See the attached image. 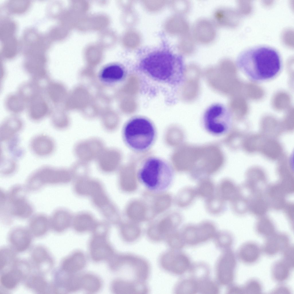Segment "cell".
<instances>
[{
    "label": "cell",
    "instance_id": "obj_1",
    "mask_svg": "<svg viewBox=\"0 0 294 294\" xmlns=\"http://www.w3.org/2000/svg\"><path fill=\"white\" fill-rule=\"evenodd\" d=\"M134 70L144 94L150 98L162 96L170 104L177 102L179 89L185 81V67L182 57L167 46L140 49Z\"/></svg>",
    "mask_w": 294,
    "mask_h": 294
},
{
    "label": "cell",
    "instance_id": "obj_2",
    "mask_svg": "<svg viewBox=\"0 0 294 294\" xmlns=\"http://www.w3.org/2000/svg\"><path fill=\"white\" fill-rule=\"evenodd\" d=\"M239 69L255 82L273 79L280 73L282 66L280 54L275 49L265 45L255 46L241 52L236 61Z\"/></svg>",
    "mask_w": 294,
    "mask_h": 294
},
{
    "label": "cell",
    "instance_id": "obj_3",
    "mask_svg": "<svg viewBox=\"0 0 294 294\" xmlns=\"http://www.w3.org/2000/svg\"><path fill=\"white\" fill-rule=\"evenodd\" d=\"M28 192L24 185L20 184L0 192V218L3 224L10 225L15 218L28 219L34 213L33 206L27 198Z\"/></svg>",
    "mask_w": 294,
    "mask_h": 294
},
{
    "label": "cell",
    "instance_id": "obj_4",
    "mask_svg": "<svg viewBox=\"0 0 294 294\" xmlns=\"http://www.w3.org/2000/svg\"><path fill=\"white\" fill-rule=\"evenodd\" d=\"M173 169L165 159L156 156L146 158L142 163L136 174L138 181L152 192L166 189L171 183Z\"/></svg>",
    "mask_w": 294,
    "mask_h": 294
},
{
    "label": "cell",
    "instance_id": "obj_5",
    "mask_svg": "<svg viewBox=\"0 0 294 294\" xmlns=\"http://www.w3.org/2000/svg\"><path fill=\"white\" fill-rule=\"evenodd\" d=\"M122 137L127 146L133 151L142 152L149 150L157 136L153 123L144 116L134 117L127 121L122 130Z\"/></svg>",
    "mask_w": 294,
    "mask_h": 294
},
{
    "label": "cell",
    "instance_id": "obj_6",
    "mask_svg": "<svg viewBox=\"0 0 294 294\" xmlns=\"http://www.w3.org/2000/svg\"><path fill=\"white\" fill-rule=\"evenodd\" d=\"M232 122L231 112L226 106L219 103L209 107L202 118L204 129L208 133L215 136H221L227 133Z\"/></svg>",
    "mask_w": 294,
    "mask_h": 294
},
{
    "label": "cell",
    "instance_id": "obj_7",
    "mask_svg": "<svg viewBox=\"0 0 294 294\" xmlns=\"http://www.w3.org/2000/svg\"><path fill=\"white\" fill-rule=\"evenodd\" d=\"M67 180L66 174L61 170L45 166L40 167L31 173L24 185L28 192H36L46 186L64 183Z\"/></svg>",
    "mask_w": 294,
    "mask_h": 294
},
{
    "label": "cell",
    "instance_id": "obj_8",
    "mask_svg": "<svg viewBox=\"0 0 294 294\" xmlns=\"http://www.w3.org/2000/svg\"><path fill=\"white\" fill-rule=\"evenodd\" d=\"M34 270L29 260L19 258L9 269L0 272V292H11L23 283Z\"/></svg>",
    "mask_w": 294,
    "mask_h": 294
},
{
    "label": "cell",
    "instance_id": "obj_9",
    "mask_svg": "<svg viewBox=\"0 0 294 294\" xmlns=\"http://www.w3.org/2000/svg\"><path fill=\"white\" fill-rule=\"evenodd\" d=\"M180 231L185 245L193 246L213 239L217 230L213 222L205 220L197 225H185Z\"/></svg>",
    "mask_w": 294,
    "mask_h": 294
},
{
    "label": "cell",
    "instance_id": "obj_10",
    "mask_svg": "<svg viewBox=\"0 0 294 294\" xmlns=\"http://www.w3.org/2000/svg\"><path fill=\"white\" fill-rule=\"evenodd\" d=\"M182 216L179 212H172L164 215L148 226L147 234L152 241L158 242L166 240L181 223Z\"/></svg>",
    "mask_w": 294,
    "mask_h": 294
},
{
    "label": "cell",
    "instance_id": "obj_11",
    "mask_svg": "<svg viewBox=\"0 0 294 294\" xmlns=\"http://www.w3.org/2000/svg\"><path fill=\"white\" fill-rule=\"evenodd\" d=\"M236 254L230 249L222 251L216 263V280L220 286H227L233 283L237 265Z\"/></svg>",
    "mask_w": 294,
    "mask_h": 294
},
{
    "label": "cell",
    "instance_id": "obj_12",
    "mask_svg": "<svg viewBox=\"0 0 294 294\" xmlns=\"http://www.w3.org/2000/svg\"><path fill=\"white\" fill-rule=\"evenodd\" d=\"M159 263L165 271L177 276L189 272L193 264L188 255L181 250L172 249L161 255Z\"/></svg>",
    "mask_w": 294,
    "mask_h": 294
},
{
    "label": "cell",
    "instance_id": "obj_13",
    "mask_svg": "<svg viewBox=\"0 0 294 294\" xmlns=\"http://www.w3.org/2000/svg\"><path fill=\"white\" fill-rule=\"evenodd\" d=\"M29 261L34 270L45 275L53 271L54 258L48 249L41 245H36L32 249Z\"/></svg>",
    "mask_w": 294,
    "mask_h": 294
},
{
    "label": "cell",
    "instance_id": "obj_14",
    "mask_svg": "<svg viewBox=\"0 0 294 294\" xmlns=\"http://www.w3.org/2000/svg\"><path fill=\"white\" fill-rule=\"evenodd\" d=\"M34 237L27 227L12 228L7 235L8 245L18 254L24 252L31 247Z\"/></svg>",
    "mask_w": 294,
    "mask_h": 294
},
{
    "label": "cell",
    "instance_id": "obj_15",
    "mask_svg": "<svg viewBox=\"0 0 294 294\" xmlns=\"http://www.w3.org/2000/svg\"><path fill=\"white\" fill-rule=\"evenodd\" d=\"M215 25L213 21L206 18H201L194 23L192 35L196 42L206 44L210 43L216 35Z\"/></svg>",
    "mask_w": 294,
    "mask_h": 294
},
{
    "label": "cell",
    "instance_id": "obj_16",
    "mask_svg": "<svg viewBox=\"0 0 294 294\" xmlns=\"http://www.w3.org/2000/svg\"><path fill=\"white\" fill-rule=\"evenodd\" d=\"M291 244L289 236L282 233H275L265 238L261 247L262 253L269 256H274L281 252Z\"/></svg>",
    "mask_w": 294,
    "mask_h": 294
},
{
    "label": "cell",
    "instance_id": "obj_17",
    "mask_svg": "<svg viewBox=\"0 0 294 294\" xmlns=\"http://www.w3.org/2000/svg\"><path fill=\"white\" fill-rule=\"evenodd\" d=\"M47 275L34 270L27 277L23 284L28 289L38 294H52L51 280Z\"/></svg>",
    "mask_w": 294,
    "mask_h": 294
},
{
    "label": "cell",
    "instance_id": "obj_18",
    "mask_svg": "<svg viewBox=\"0 0 294 294\" xmlns=\"http://www.w3.org/2000/svg\"><path fill=\"white\" fill-rule=\"evenodd\" d=\"M127 71L122 64L113 63L103 67L99 71L98 78L102 83L113 84L123 81L127 76Z\"/></svg>",
    "mask_w": 294,
    "mask_h": 294
},
{
    "label": "cell",
    "instance_id": "obj_19",
    "mask_svg": "<svg viewBox=\"0 0 294 294\" xmlns=\"http://www.w3.org/2000/svg\"><path fill=\"white\" fill-rule=\"evenodd\" d=\"M163 192L146 194V199L150 211L152 218L167 210L171 206L172 201L171 195Z\"/></svg>",
    "mask_w": 294,
    "mask_h": 294
},
{
    "label": "cell",
    "instance_id": "obj_20",
    "mask_svg": "<svg viewBox=\"0 0 294 294\" xmlns=\"http://www.w3.org/2000/svg\"><path fill=\"white\" fill-rule=\"evenodd\" d=\"M50 103L42 94L27 104L26 110L29 118L34 122L40 121L49 115Z\"/></svg>",
    "mask_w": 294,
    "mask_h": 294
},
{
    "label": "cell",
    "instance_id": "obj_21",
    "mask_svg": "<svg viewBox=\"0 0 294 294\" xmlns=\"http://www.w3.org/2000/svg\"><path fill=\"white\" fill-rule=\"evenodd\" d=\"M55 145L54 140L50 136L45 134H40L32 139L30 147L35 155L44 157L49 156L53 153Z\"/></svg>",
    "mask_w": 294,
    "mask_h": 294
},
{
    "label": "cell",
    "instance_id": "obj_22",
    "mask_svg": "<svg viewBox=\"0 0 294 294\" xmlns=\"http://www.w3.org/2000/svg\"><path fill=\"white\" fill-rule=\"evenodd\" d=\"M23 126L22 120L18 115H11L6 118L0 126L1 142L7 143L17 137Z\"/></svg>",
    "mask_w": 294,
    "mask_h": 294
},
{
    "label": "cell",
    "instance_id": "obj_23",
    "mask_svg": "<svg viewBox=\"0 0 294 294\" xmlns=\"http://www.w3.org/2000/svg\"><path fill=\"white\" fill-rule=\"evenodd\" d=\"M126 212L130 220L137 223L152 218L148 204L144 200L131 201L127 205Z\"/></svg>",
    "mask_w": 294,
    "mask_h": 294
},
{
    "label": "cell",
    "instance_id": "obj_24",
    "mask_svg": "<svg viewBox=\"0 0 294 294\" xmlns=\"http://www.w3.org/2000/svg\"><path fill=\"white\" fill-rule=\"evenodd\" d=\"M27 227L34 237H44L51 230L49 216L43 213H34L28 219Z\"/></svg>",
    "mask_w": 294,
    "mask_h": 294
},
{
    "label": "cell",
    "instance_id": "obj_25",
    "mask_svg": "<svg viewBox=\"0 0 294 294\" xmlns=\"http://www.w3.org/2000/svg\"><path fill=\"white\" fill-rule=\"evenodd\" d=\"M262 253L261 247L253 241L246 242L240 246L236 254L237 259L243 264L251 265L257 262Z\"/></svg>",
    "mask_w": 294,
    "mask_h": 294
},
{
    "label": "cell",
    "instance_id": "obj_26",
    "mask_svg": "<svg viewBox=\"0 0 294 294\" xmlns=\"http://www.w3.org/2000/svg\"><path fill=\"white\" fill-rule=\"evenodd\" d=\"M49 219L51 230L57 233L63 231L67 227L69 222L68 214L62 209L54 210L49 216Z\"/></svg>",
    "mask_w": 294,
    "mask_h": 294
},
{
    "label": "cell",
    "instance_id": "obj_27",
    "mask_svg": "<svg viewBox=\"0 0 294 294\" xmlns=\"http://www.w3.org/2000/svg\"><path fill=\"white\" fill-rule=\"evenodd\" d=\"M27 105L17 92L9 94L4 100L5 108L11 115L21 113L26 110Z\"/></svg>",
    "mask_w": 294,
    "mask_h": 294
},
{
    "label": "cell",
    "instance_id": "obj_28",
    "mask_svg": "<svg viewBox=\"0 0 294 294\" xmlns=\"http://www.w3.org/2000/svg\"><path fill=\"white\" fill-rule=\"evenodd\" d=\"M292 269L282 259L275 262L272 266L271 275L275 282L282 283L289 278Z\"/></svg>",
    "mask_w": 294,
    "mask_h": 294
},
{
    "label": "cell",
    "instance_id": "obj_29",
    "mask_svg": "<svg viewBox=\"0 0 294 294\" xmlns=\"http://www.w3.org/2000/svg\"><path fill=\"white\" fill-rule=\"evenodd\" d=\"M174 292L177 294H195L198 293V281L190 276L183 278L175 285Z\"/></svg>",
    "mask_w": 294,
    "mask_h": 294
},
{
    "label": "cell",
    "instance_id": "obj_30",
    "mask_svg": "<svg viewBox=\"0 0 294 294\" xmlns=\"http://www.w3.org/2000/svg\"><path fill=\"white\" fill-rule=\"evenodd\" d=\"M235 184L231 181L224 180L218 184L216 193L225 202H231L237 195L238 189Z\"/></svg>",
    "mask_w": 294,
    "mask_h": 294
},
{
    "label": "cell",
    "instance_id": "obj_31",
    "mask_svg": "<svg viewBox=\"0 0 294 294\" xmlns=\"http://www.w3.org/2000/svg\"><path fill=\"white\" fill-rule=\"evenodd\" d=\"M18 254L9 245L2 247L0 249V272L12 267L19 258Z\"/></svg>",
    "mask_w": 294,
    "mask_h": 294
},
{
    "label": "cell",
    "instance_id": "obj_32",
    "mask_svg": "<svg viewBox=\"0 0 294 294\" xmlns=\"http://www.w3.org/2000/svg\"><path fill=\"white\" fill-rule=\"evenodd\" d=\"M17 93L27 104L39 96L43 94L30 80L21 84L18 87Z\"/></svg>",
    "mask_w": 294,
    "mask_h": 294
},
{
    "label": "cell",
    "instance_id": "obj_33",
    "mask_svg": "<svg viewBox=\"0 0 294 294\" xmlns=\"http://www.w3.org/2000/svg\"><path fill=\"white\" fill-rule=\"evenodd\" d=\"M197 197L195 188L187 186L179 191L176 196L175 201L179 207L185 208L190 205Z\"/></svg>",
    "mask_w": 294,
    "mask_h": 294
},
{
    "label": "cell",
    "instance_id": "obj_34",
    "mask_svg": "<svg viewBox=\"0 0 294 294\" xmlns=\"http://www.w3.org/2000/svg\"><path fill=\"white\" fill-rule=\"evenodd\" d=\"M138 223L130 220L123 223L121 232L125 240L131 243L136 241L141 236L142 230Z\"/></svg>",
    "mask_w": 294,
    "mask_h": 294
},
{
    "label": "cell",
    "instance_id": "obj_35",
    "mask_svg": "<svg viewBox=\"0 0 294 294\" xmlns=\"http://www.w3.org/2000/svg\"><path fill=\"white\" fill-rule=\"evenodd\" d=\"M205 204L206 210L212 215H219L223 212L225 208V202L216 193L205 200Z\"/></svg>",
    "mask_w": 294,
    "mask_h": 294
},
{
    "label": "cell",
    "instance_id": "obj_36",
    "mask_svg": "<svg viewBox=\"0 0 294 294\" xmlns=\"http://www.w3.org/2000/svg\"><path fill=\"white\" fill-rule=\"evenodd\" d=\"M213 239L216 246L222 251L231 249L234 242L232 235L224 230L217 231Z\"/></svg>",
    "mask_w": 294,
    "mask_h": 294
},
{
    "label": "cell",
    "instance_id": "obj_37",
    "mask_svg": "<svg viewBox=\"0 0 294 294\" xmlns=\"http://www.w3.org/2000/svg\"><path fill=\"white\" fill-rule=\"evenodd\" d=\"M210 269L208 265L203 262L193 263L189 271L190 276L198 282L210 277Z\"/></svg>",
    "mask_w": 294,
    "mask_h": 294
},
{
    "label": "cell",
    "instance_id": "obj_38",
    "mask_svg": "<svg viewBox=\"0 0 294 294\" xmlns=\"http://www.w3.org/2000/svg\"><path fill=\"white\" fill-rule=\"evenodd\" d=\"M195 188L197 196L204 200L213 196L216 192L214 184L208 179L201 180Z\"/></svg>",
    "mask_w": 294,
    "mask_h": 294
},
{
    "label": "cell",
    "instance_id": "obj_39",
    "mask_svg": "<svg viewBox=\"0 0 294 294\" xmlns=\"http://www.w3.org/2000/svg\"><path fill=\"white\" fill-rule=\"evenodd\" d=\"M198 283V293L202 294H218L220 285L215 280L210 277L202 280Z\"/></svg>",
    "mask_w": 294,
    "mask_h": 294
},
{
    "label": "cell",
    "instance_id": "obj_40",
    "mask_svg": "<svg viewBox=\"0 0 294 294\" xmlns=\"http://www.w3.org/2000/svg\"><path fill=\"white\" fill-rule=\"evenodd\" d=\"M61 88L58 83L52 80L44 94L49 103L53 106L57 105L60 100Z\"/></svg>",
    "mask_w": 294,
    "mask_h": 294
},
{
    "label": "cell",
    "instance_id": "obj_41",
    "mask_svg": "<svg viewBox=\"0 0 294 294\" xmlns=\"http://www.w3.org/2000/svg\"><path fill=\"white\" fill-rule=\"evenodd\" d=\"M30 80L43 94L52 81L47 71L31 77Z\"/></svg>",
    "mask_w": 294,
    "mask_h": 294
},
{
    "label": "cell",
    "instance_id": "obj_42",
    "mask_svg": "<svg viewBox=\"0 0 294 294\" xmlns=\"http://www.w3.org/2000/svg\"><path fill=\"white\" fill-rule=\"evenodd\" d=\"M195 42L191 34L188 33L182 35L179 45L180 52L184 55L192 54L195 50Z\"/></svg>",
    "mask_w": 294,
    "mask_h": 294
},
{
    "label": "cell",
    "instance_id": "obj_43",
    "mask_svg": "<svg viewBox=\"0 0 294 294\" xmlns=\"http://www.w3.org/2000/svg\"><path fill=\"white\" fill-rule=\"evenodd\" d=\"M166 241L172 249L181 250L186 245L179 230L177 229L172 233Z\"/></svg>",
    "mask_w": 294,
    "mask_h": 294
},
{
    "label": "cell",
    "instance_id": "obj_44",
    "mask_svg": "<svg viewBox=\"0 0 294 294\" xmlns=\"http://www.w3.org/2000/svg\"><path fill=\"white\" fill-rule=\"evenodd\" d=\"M17 165L15 159L12 158L2 157L1 160L0 172L1 174L4 176L12 175L16 171Z\"/></svg>",
    "mask_w": 294,
    "mask_h": 294
},
{
    "label": "cell",
    "instance_id": "obj_45",
    "mask_svg": "<svg viewBox=\"0 0 294 294\" xmlns=\"http://www.w3.org/2000/svg\"><path fill=\"white\" fill-rule=\"evenodd\" d=\"M242 287L244 294H261L263 291L261 283L259 281L255 278L249 280Z\"/></svg>",
    "mask_w": 294,
    "mask_h": 294
},
{
    "label": "cell",
    "instance_id": "obj_46",
    "mask_svg": "<svg viewBox=\"0 0 294 294\" xmlns=\"http://www.w3.org/2000/svg\"><path fill=\"white\" fill-rule=\"evenodd\" d=\"M265 223H258L256 230L258 233L265 238L269 237L276 233L275 227L268 220Z\"/></svg>",
    "mask_w": 294,
    "mask_h": 294
},
{
    "label": "cell",
    "instance_id": "obj_47",
    "mask_svg": "<svg viewBox=\"0 0 294 294\" xmlns=\"http://www.w3.org/2000/svg\"><path fill=\"white\" fill-rule=\"evenodd\" d=\"M94 200L97 205L102 206L106 203L107 199L100 187L96 184H92L90 188Z\"/></svg>",
    "mask_w": 294,
    "mask_h": 294
},
{
    "label": "cell",
    "instance_id": "obj_48",
    "mask_svg": "<svg viewBox=\"0 0 294 294\" xmlns=\"http://www.w3.org/2000/svg\"><path fill=\"white\" fill-rule=\"evenodd\" d=\"M282 260L292 269L294 267V249L293 246L290 244L281 253Z\"/></svg>",
    "mask_w": 294,
    "mask_h": 294
},
{
    "label": "cell",
    "instance_id": "obj_49",
    "mask_svg": "<svg viewBox=\"0 0 294 294\" xmlns=\"http://www.w3.org/2000/svg\"><path fill=\"white\" fill-rule=\"evenodd\" d=\"M227 287L226 292L227 294H244L242 286L232 283Z\"/></svg>",
    "mask_w": 294,
    "mask_h": 294
},
{
    "label": "cell",
    "instance_id": "obj_50",
    "mask_svg": "<svg viewBox=\"0 0 294 294\" xmlns=\"http://www.w3.org/2000/svg\"><path fill=\"white\" fill-rule=\"evenodd\" d=\"M272 294H290L291 291L287 286L283 285H280L276 287L271 291Z\"/></svg>",
    "mask_w": 294,
    "mask_h": 294
}]
</instances>
